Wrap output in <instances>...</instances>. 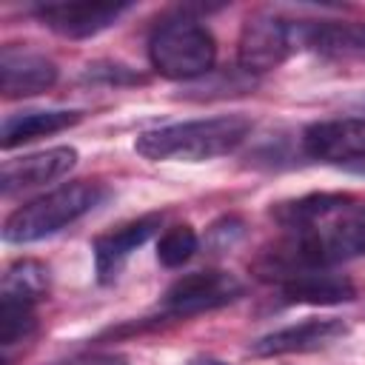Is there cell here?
<instances>
[{
    "instance_id": "1",
    "label": "cell",
    "mask_w": 365,
    "mask_h": 365,
    "mask_svg": "<svg viewBox=\"0 0 365 365\" xmlns=\"http://www.w3.org/2000/svg\"><path fill=\"white\" fill-rule=\"evenodd\" d=\"M271 217L285 237L257 259L262 279L285 282L299 271L328 268L365 254V200L351 194H305L277 202Z\"/></svg>"
},
{
    "instance_id": "2",
    "label": "cell",
    "mask_w": 365,
    "mask_h": 365,
    "mask_svg": "<svg viewBox=\"0 0 365 365\" xmlns=\"http://www.w3.org/2000/svg\"><path fill=\"white\" fill-rule=\"evenodd\" d=\"M251 117L220 114L202 120H185L143 131L134 140V151L154 163H205L231 154L251 134Z\"/></svg>"
},
{
    "instance_id": "3",
    "label": "cell",
    "mask_w": 365,
    "mask_h": 365,
    "mask_svg": "<svg viewBox=\"0 0 365 365\" xmlns=\"http://www.w3.org/2000/svg\"><path fill=\"white\" fill-rule=\"evenodd\" d=\"M106 197V188L100 182H66L48 194H40L20 208H14L3 222V240L14 245L46 240L80 217H86L91 208H97Z\"/></svg>"
},
{
    "instance_id": "4",
    "label": "cell",
    "mask_w": 365,
    "mask_h": 365,
    "mask_svg": "<svg viewBox=\"0 0 365 365\" xmlns=\"http://www.w3.org/2000/svg\"><path fill=\"white\" fill-rule=\"evenodd\" d=\"M148 60L154 71L168 80H197L214 68L217 40L200 20L174 17L151 31Z\"/></svg>"
},
{
    "instance_id": "5",
    "label": "cell",
    "mask_w": 365,
    "mask_h": 365,
    "mask_svg": "<svg viewBox=\"0 0 365 365\" xmlns=\"http://www.w3.org/2000/svg\"><path fill=\"white\" fill-rule=\"evenodd\" d=\"M302 151L317 163L365 174V117L311 123L302 131Z\"/></svg>"
},
{
    "instance_id": "6",
    "label": "cell",
    "mask_w": 365,
    "mask_h": 365,
    "mask_svg": "<svg viewBox=\"0 0 365 365\" xmlns=\"http://www.w3.org/2000/svg\"><path fill=\"white\" fill-rule=\"evenodd\" d=\"M294 51H297L294 20L277 14H257L240 31L237 63L245 74H265L282 66Z\"/></svg>"
},
{
    "instance_id": "7",
    "label": "cell",
    "mask_w": 365,
    "mask_h": 365,
    "mask_svg": "<svg viewBox=\"0 0 365 365\" xmlns=\"http://www.w3.org/2000/svg\"><path fill=\"white\" fill-rule=\"evenodd\" d=\"M242 282L228 271H194L168 285L163 294V311L171 317H194L231 305L242 297Z\"/></svg>"
},
{
    "instance_id": "8",
    "label": "cell",
    "mask_w": 365,
    "mask_h": 365,
    "mask_svg": "<svg viewBox=\"0 0 365 365\" xmlns=\"http://www.w3.org/2000/svg\"><path fill=\"white\" fill-rule=\"evenodd\" d=\"M125 11L128 3H91V0H51L31 9V14L60 37L86 40L106 29H111Z\"/></svg>"
},
{
    "instance_id": "9",
    "label": "cell",
    "mask_w": 365,
    "mask_h": 365,
    "mask_svg": "<svg viewBox=\"0 0 365 365\" xmlns=\"http://www.w3.org/2000/svg\"><path fill=\"white\" fill-rule=\"evenodd\" d=\"M348 334V325L336 317H319V319H302L285 328H277L248 345L254 356H285V354H308L319 351L339 336Z\"/></svg>"
},
{
    "instance_id": "10",
    "label": "cell",
    "mask_w": 365,
    "mask_h": 365,
    "mask_svg": "<svg viewBox=\"0 0 365 365\" xmlns=\"http://www.w3.org/2000/svg\"><path fill=\"white\" fill-rule=\"evenodd\" d=\"M160 228V214H145L131 222H123L100 237H94L91 251H94V274L100 285H111L120 271L125 268L128 257Z\"/></svg>"
},
{
    "instance_id": "11",
    "label": "cell",
    "mask_w": 365,
    "mask_h": 365,
    "mask_svg": "<svg viewBox=\"0 0 365 365\" xmlns=\"http://www.w3.org/2000/svg\"><path fill=\"white\" fill-rule=\"evenodd\" d=\"M77 165V151L71 145H54L46 151L26 154L20 160H9L0 174V191L6 197L29 188H40L48 182L63 180Z\"/></svg>"
},
{
    "instance_id": "12",
    "label": "cell",
    "mask_w": 365,
    "mask_h": 365,
    "mask_svg": "<svg viewBox=\"0 0 365 365\" xmlns=\"http://www.w3.org/2000/svg\"><path fill=\"white\" fill-rule=\"evenodd\" d=\"M57 83V66L29 48L3 46L0 51V88L11 97H34Z\"/></svg>"
},
{
    "instance_id": "13",
    "label": "cell",
    "mask_w": 365,
    "mask_h": 365,
    "mask_svg": "<svg viewBox=\"0 0 365 365\" xmlns=\"http://www.w3.org/2000/svg\"><path fill=\"white\" fill-rule=\"evenodd\" d=\"M297 48H311L328 57L365 54V23H328V20H294Z\"/></svg>"
},
{
    "instance_id": "14",
    "label": "cell",
    "mask_w": 365,
    "mask_h": 365,
    "mask_svg": "<svg viewBox=\"0 0 365 365\" xmlns=\"http://www.w3.org/2000/svg\"><path fill=\"white\" fill-rule=\"evenodd\" d=\"M279 288L282 299L297 305H339L356 297V285L342 274H331L328 268L299 271L279 282Z\"/></svg>"
},
{
    "instance_id": "15",
    "label": "cell",
    "mask_w": 365,
    "mask_h": 365,
    "mask_svg": "<svg viewBox=\"0 0 365 365\" xmlns=\"http://www.w3.org/2000/svg\"><path fill=\"white\" fill-rule=\"evenodd\" d=\"M83 120L80 111H68V108H48V111H23V114H11L3 120V134H0V145L9 151L14 145H23L29 140L37 137H48L57 134L63 128H71Z\"/></svg>"
},
{
    "instance_id": "16",
    "label": "cell",
    "mask_w": 365,
    "mask_h": 365,
    "mask_svg": "<svg viewBox=\"0 0 365 365\" xmlns=\"http://www.w3.org/2000/svg\"><path fill=\"white\" fill-rule=\"evenodd\" d=\"M48 294V268L37 259H17L6 268L0 299L3 302H20V305H37Z\"/></svg>"
},
{
    "instance_id": "17",
    "label": "cell",
    "mask_w": 365,
    "mask_h": 365,
    "mask_svg": "<svg viewBox=\"0 0 365 365\" xmlns=\"http://www.w3.org/2000/svg\"><path fill=\"white\" fill-rule=\"evenodd\" d=\"M194 251H197V231L185 222L165 228L163 237L157 240V259L165 268H180L194 257Z\"/></svg>"
},
{
    "instance_id": "18",
    "label": "cell",
    "mask_w": 365,
    "mask_h": 365,
    "mask_svg": "<svg viewBox=\"0 0 365 365\" xmlns=\"http://www.w3.org/2000/svg\"><path fill=\"white\" fill-rule=\"evenodd\" d=\"M31 331H34V308L0 299V342H3V348L23 342Z\"/></svg>"
},
{
    "instance_id": "19",
    "label": "cell",
    "mask_w": 365,
    "mask_h": 365,
    "mask_svg": "<svg viewBox=\"0 0 365 365\" xmlns=\"http://www.w3.org/2000/svg\"><path fill=\"white\" fill-rule=\"evenodd\" d=\"M88 77H103L106 83H140V74H134L128 66H120V63L88 66Z\"/></svg>"
},
{
    "instance_id": "20",
    "label": "cell",
    "mask_w": 365,
    "mask_h": 365,
    "mask_svg": "<svg viewBox=\"0 0 365 365\" xmlns=\"http://www.w3.org/2000/svg\"><path fill=\"white\" fill-rule=\"evenodd\" d=\"M71 365H128L125 356L120 354H94V356H86V359H77Z\"/></svg>"
},
{
    "instance_id": "21",
    "label": "cell",
    "mask_w": 365,
    "mask_h": 365,
    "mask_svg": "<svg viewBox=\"0 0 365 365\" xmlns=\"http://www.w3.org/2000/svg\"><path fill=\"white\" fill-rule=\"evenodd\" d=\"M185 365H228L222 359H214V356H191Z\"/></svg>"
}]
</instances>
